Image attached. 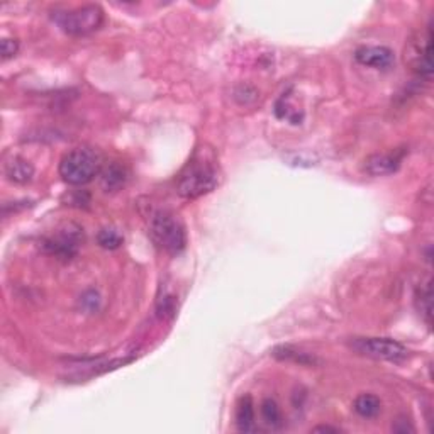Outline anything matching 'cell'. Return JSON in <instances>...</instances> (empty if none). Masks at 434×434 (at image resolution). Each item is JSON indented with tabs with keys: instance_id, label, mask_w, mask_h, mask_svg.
Listing matches in <instances>:
<instances>
[{
	"instance_id": "cell-1",
	"label": "cell",
	"mask_w": 434,
	"mask_h": 434,
	"mask_svg": "<svg viewBox=\"0 0 434 434\" xmlns=\"http://www.w3.org/2000/svg\"><path fill=\"white\" fill-rule=\"evenodd\" d=\"M102 171V158L100 154L92 148H75L61 158L60 162V175L68 185L90 184L97 175Z\"/></svg>"
},
{
	"instance_id": "cell-2",
	"label": "cell",
	"mask_w": 434,
	"mask_h": 434,
	"mask_svg": "<svg viewBox=\"0 0 434 434\" xmlns=\"http://www.w3.org/2000/svg\"><path fill=\"white\" fill-rule=\"evenodd\" d=\"M219 184L216 166L206 159H194L181 171L176 181V192L184 199H199L212 192Z\"/></svg>"
},
{
	"instance_id": "cell-3",
	"label": "cell",
	"mask_w": 434,
	"mask_h": 434,
	"mask_svg": "<svg viewBox=\"0 0 434 434\" xmlns=\"http://www.w3.org/2000/svg\"><path fill=\"white\" fill-rule=\"evenodd\" d=\"M149 236L153 243L170 255H179L187 245L184 224L171 212L157 211L149 216Z\"/></svg>"
},
{
	"instance_id": "cell-4",
	"label": "cell",
	"mask_w": 434,
	"mask_h": 434,
	"mask_svg": "<svg viewBox=\"0 0 434 434\" xmlns=\"http://www.w3.org/2000/svg\"><path fill=\"white\" fill-rule=\"evenodd\" d=\"M51 17L60 26V29L70 36H87L95 33L104 24V11L95 4L70 9V11H56Z\"/></svg>"
},
{
	"instance_id": "cell-5",
	"label": "cell",
	"mask_w": 434,
	"mask_h": 434,
	"mask_svg": "<svg viewBox=\"0 0 434 434\" xmlns=\"http://www.w3.org/2000/svg\"><path fill=\"white\" fill-rule=\"evenodd\" d=\"M404 63L411 72L429 80L433 77V29L426 26L406 43Z\"/></svg>"
},
{
	"instance_id": "cell-6",
	"label": "cell",
	"mask_w": 434,
	"mask_h": 434,
	"mask_svg": "<svg viewBox=\"0 0 434 434\" xmlns=\"http://www.w3.org/2000/svg\"><path fill=\"white\" fill-rule=\"evenodd\" d=\"M349 346L363 356L383 361H404L409 358V349L392 338H355Z\"/></svg>"
},
{
	"instance_id": "cell-7",
	"label": "cell",
	"mask_w": 434,
	"mask_h": 434,
	"mask_svg": "<svg viewBox=\"0 0 434 434\" xmlns=\"http://www.w3.org/2000/svg\"><path fill=\"white\" fill-rule=\"evenodd\" d=\"M83 243V229L77 224H66L53 236L41 243L44 253L55 256L58 260H72L77 256L80 245Z\"/></svg>"
},
{
	"instance_id": "cell-8",
	"label": "cell",
	"mask_w": 434,
	"mask_h": 434,
	"mask_svg": "<svg viewBox=\"0 0 434 434\" xmlns=\"http://www.w3.org/2000/svg\"><path fill=\"white\" fill-rule=\"evenodd\" d=\"M404 152H391V153H376L365 159L363 170L371 176H385L396 174L401 166Z\"/></svg>"
},
{
	"instance_id": "cell-9",
	"label": "cell",
	"mask_w": 434,
	"mask_h": 434,
	"mask_svg": "<svg viewBox=\"0 0 434 434\" xmlns=\"http://www.w3.org/2000/svg\"><path fill=\"white\" fill-rule=\"evenodd\" d=\"M355 60L363 66L375 70L391 68L396 61L393 51L387 46H361L355 51Z\"/></svg>"
},
{
	"instance_id": "cell-10",
	"label": "cell",
	"mask_w": 434,
	"mask_h": 434,
	"mask_svg": "<svg viewBox=\"0 0 434 434\" xmlns=\"http://www.w3.org/2000/svg\"><path fill=\"white\" fill-rule=\"evenodd\" d=\"M127 181V170L121 163L112 162L110 165L102 168L100 171V184L105 192H117L121 190Z\"/></svg>"
},
{
	"instance_id": "cell-11",
	"label": "cell",
	"mask_w": 434,
	"mask_h": 434,
	"mask_svg": "<svg viewBox=\"0 0 434 434\" xmlns=\"http://www.w3.org/2000/svg\"><path fill=\"white\" fill-rule=\"evenodd\" d=\"M4 174L14 184H28L34 176V166L31 165L28 159L14 157L11 158L4 166Z\"/></svg>"
},
{
	"instance_id": "cell-12",
	"label": "cell",
	"mask_w": 434,
	"mask_h": 434,
	"mask_svg": "<svg viewBox=\"0 0 434 434\" xmlns=\"http://www.w3.org/2000/svg\"><path fill=\"white\" fill-rule=\"evenodd\" d=\"M236 424L239 431L243 433L255 431V406L250 396H245L239 401L236 409Z\"/></svg>"
},
{
	"instance_id": "cell-13",
	"label": "cell",
	"mask_w": 434,
	"mask_h": 434,
	"mask_svg": "<svg viewBox=\"0 0 434 434\" xmlns=\"http://www.w3.org/2000/svg\"><path fill=\"white\" fill-rule=\"evenodd\" d=\"M355 411L365 419H374L382 413V402L376 396L371 393H363V396L356 397L355 401Z\"/></svg>"
},
{
	"instance_id": "cell-14",
	"label": "cell",
	"mask_w": 434,
	"mask_h": 434,
	"mask_svg": "<svg viewBox=\"0 0 434 434\" xmlns=\"http://www.w3.org/2000/svg\"><path fill=\"white\" fill-rule=\"evenodd\" d=\"M275 114L280 119H285V121H289L292 124H300L304 119L302 110L297 109L295 105H292L289 92H287V94H283L280 99H278L277 105H275Z\"/></svg>"
},
{
	"instance_id": "cell-15",
	"label": "cell",
	"mask_w": 434,
	"mask_h": 434,
	"mask_svg": "<svg viewBox=\"0 0 434 434\" xmlns=\"http://www.w3.org/2000/svg\"><path fill=\"white\" fill-rule=\"evenodd\" d=\"M416 305H418V311L420 316L424 317L428 326H431V317H433V290H431V282H426L424 285H420L416 295Z\"/></svg>"
},
{
	"instance_id": "cell-16",
	"label": "cell",
	"mask_w": 434,
	"mask_h": 434,
	"mask_svg": "<svg viewBox=\"0 0 434 434\" xmlns=\"http://www.w3.org/2000/svg\"><path fill=\"white\" fill-rule=\"evenodd\" d=\"M261 416H263V420L268 424L272 429L282 428L283 420H282V413L280 407L273 398H265L261 402Z\"/></svg>"
},
{
	"instance_id": "cell-17",
	"label": "cell",
	"mask_w": 434,
	"mask_h": 434,
	"mask_svg": "<svg viewBox=\"0 0 434 434\" xmlns=\"http://www.w3.org/2000/svg\"><path fill=\"white\" fill-rule=\"evenodd\" d=\"M97 243L105 250H117L122 246L124 238L122 234L114 228H104L97 234Z\"/></svg>"
},
{
	"instance_id": "cell-18",
	"label": "cell",
	"mask_w": 434,
	"mask_h": 434,
	"mask_svg": "<svg viewBox=\"0 0 434 434\" xmlns=\"http://www.w3.org/2000/svg\"><path fill=\"white\" fill-rule=\"evenodd\" d=\"M273 355L278 356V358H283V360H294L297 363H302V365H311V363H314V358L307 356L302 351L292 349L289 346H283V348L275 349V351H273Z\"/></svg>"
},
{
	"instance_id": "cell-19",
	"label": "cell",
	"mask_w": 434,
	"mask_h": 434,
	"mask_svg": "<svg viewBox=\"0 0 434 434\" xmlns=\"http://www.w3.org/2000/svg\"><path fill=\"white\" fill-rule=\"evenodd\" d=\"M0 48H2V60L14 58V56L17 55V51H19V41H17V39L6 38V39H2Z\"/></svg>"
},
{
	"instance_id": "cell-20",
	"label": "cell",
	"mask_w": 434,
	"mask_h": 434,
	"mask_svg": "<svg viewBox=\"0 0 434 434\" xmlns=\"http://www.w3.org/2000/svg\"><path fill=\"white\" fill-rule=\"evenodd\" d=\"M83 197H90L87 192H77L73 197H70V206L77 207H87L90 201H83Z\"/></svg>"
},
{
	"instance_id": "cell-21",
	"label": "cell",
	"mask_w": 434,
	"mask_h": 434,
	"mask_svg": "<svg viewBox=\"0 0 434 434\" xmlns=\"http://www.w3.org/2000/svg\"><path fill=\"white\" fill-rule=\"evenodd\" d=\"M314 431H324V433H338L339 429H336V428H329V426H319V428H316L314 429Z\"/></svg>"
}]
</instances>
